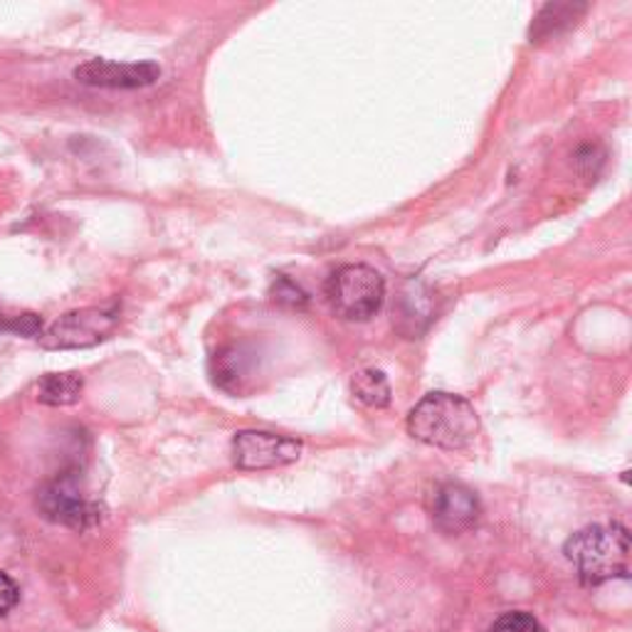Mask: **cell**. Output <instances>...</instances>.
<instances>
[{
    "label": "cell",
    "instance_id": "cell-3",
    "mask_svg": "<svg viewBox=\"0 0 632 632\" xmlns=\"http://www.w3.org/2000/svg\"><path fill=\"white\" fill-rule=\"evenodd\" d=\"M331 312L343 321H369L385 302V280L371 264H343L324 286Z\"/></svg>",
    "mask_w": 632,
    "mask_h": 632
},
{
    "label": "cell",
    "instance_id": "cell-1",
    "mask_svg": "<svg viewBox=\"0 0 632 632\" xmlns=\"http://www.w3.org/2000/svg\"><path fill=\"white\" fill-rule=\"evenodd\" d=\"M408 432L422 444L454 452L477 440L479 418L467 398L435 391L408 413Z\"/></svg>",
    "mask_w": 632,
    "mask_h": 632
},
{
    "label": "cell",
    "instance_id": "cell-17",
    "mask_svg": "<svg viewBox=\"0 0 632 632\" xmlns=\"http://www.w3.org/2000/svg\"><path fill=\"white\" fill-rule=\"evenodd\" d=\"M20 590L15 586V580L8 576V573H0V618H5L10 610L18 606Z\"/></svg>",
    "mask_w": 632,
    "mask_h": 632
},
{
    "label": "cell",
    "instance_id": "cell-15",
    "mask_svg": "<svg viewBox=\"0 0 632 632\" xmlns=\"http://www.w3.org/2000/svg\"><path fill=\"white\" fill-rule=\"evenodd\" d=\"M270 294L276 304L284 306H306V302H309V296H306L302 286L294 284L292 280H286V276H276Z\"/></svg>",
    "mask_w": 632,
    "mask_h": 632
},
{
    "label": "cell",
    "instance_id": "cell-6",
    "mask_svg": "<svg viewBox=\"0 0 632 632\" xmlns=\"http://www.w3.org/2000/svg\"><path fill=\"white\" fill-rule=\"evenodd\" d=\"M302 450V440L262 430H240L230 442L235 467L247 472L284 467V464L300 460Z\"/></svg>",
    "mask_w": 632,
    "mask_h": 632
},
{
    "label": "cell",
    "instance_id": "cell-10",
    "mask_svg": "<svg viewBox=\"0 0 632 632\" xmlns=\"http://www.w3.org/2000/svg\"><path fill=\"white\" fill-rule=\"evenodd\" d=\"M213 373L221 388L230 393H245L247 381L252 379V353H247L242 346H230V349L215 353Z\"/></svg>",
    "mask_w": 632,
    "mask_h": 632
},
{
    "label": "cell",
    "instance_id": "cell-5",
    "mask_svg": "<svg viewBox=\"0 0 632 632\" xmlns=\"http://www.w3.org/2000/svg\"><path fill=\"white\" fill-rule=\"evenodd\" d=\"M37 507L45 519L79 531L97 527L104 517L102 504L87 499L79 489L75 472L57 474L53 482H47L37 494Z\"/></svg>",
    "mask_w": 632,
    "mask_h": 632
},
{
    "label": "cell",
    "instance_id": "cell-2",
    "mask_svg": "<svg viewBox=\"0 0 632 632\" xmlns=\"http://www.w3.org/2000/svg\"><path fill=\"white\" fill-rule=\"evenodd\" d=\"M563 553L588 586L630 576V533L622 523H596L573 533Z\"/></svg>",
    "mask_w": 632,
    "mask_h": 632
},
{
    "label": "cell",
    "instance_id": "cell-9",
    "mask_svg": "<svg viewBox=\"0 0 632 632\" xmlns=\"http://www.w3.org/2000/svg\"><path fill=\"white\" fill-rule=\"evenodd\" d=\"M393 319L395 329L400 334L408 336V339H418L432 321V294L428 286H422L420 282L405 284Z\"/></svg>",
    "mask_w": 632,
    "mask_h": 632
},
{
    "label": "cell",
    "instance_id": "cell-14",
    "mask_svg": "<svg viewBox=\"0 0 632 632\" xmlns=\"http://www.w3.org/2000/svg\"><path fill=\"white\" fill-rule=\"evenodd\" d=\"M489 632H546L541 622L531 616V612H504L501 618L494 620Z\"/></svg>",
    "mask_w": 632,
    "mask_h": 632
},
{
    "label": "cell",
    "instance_id": "cell-13",
    "mask_svg": "<svg viewBox=\"0 0 632 632\" xmlns=\"http://www.w3.org/2000/svg\"><path fill=\"white\" fill-rule=\"evenodd\" d=\"M351 391L369 408H385L391 403V385L381 371L365 369L353 375Z\"/></svg>",
    "mask_w": 632,
    "mask_h": 632
},
{
    "label": "cell",
    "instance_id": "cell-7",
    "mask_svg": "<svg viewBox=\"0 0 632 632\" xmlns=\"http://www.w3.org/2000/svg\"><path fill=\"white\" fill-rule=\"evenodd\" d=\"M432 523L448 537H458L477 527L482 517V501L477 492L460 482H444L430 497Z\"/></svg>",
    "mask_w": 632,
    "mask_h": 632
},
{
    "label": "cell",
    "instance_id": "cell-4",
    "mask_svg": "<svg viewBox=\"0 0 632 632\" xmlns=\"http://www.w3.org/2000/svg\"><path fill=\"white\" fill-rule=\"evenodd\" d=\"M119 324V306H84L59 316L40 334V346L49 351L89 349L102 343Z\"/></svg>",
    "mask_w": 632,
    "mask_h": 632
},
{
    "label": "cell",
    "instance_id": "cell-11",
    "mask_svg": "<svg viewBox=\"0 0 632 632\" xmlns=\"http://www.w3.org/2000/svg\"><path fill=\"white\" fill-rule=\"evenodd\" d=\"M588 5L583 3H549L541 8V13L531 23L529 37L531 43H543V40L558 37L566 33L571 25L578 23V18L586 13Z\"/></svg>",
    "mask_w": 632,
    "mask_h": 632
},
{
    "label": "cell",
    "instance_id": "cell-16",
    "mask_svg": "<svg viewBox=\"0 0 632 632\" xmlns=\"http://www.w3.org/2000/svg\"><path fill=\"white\" fill-rule=\"evenodd\" d=\"M0 331H13L20 336H37L43 334V319L37 314H20V316H10V319H3L0 316Z\"/></svg>",
    "mask_w": 632,
    "mask_h": 632
},
{
    "label": "cell",
    "instance_id": "cell-12",
    "mask_svg": "<svg viewBox=\"0 0 632 632\" xmlns=\"http://www.w3.org/2000/svg\"><path fill=\"white\" fill-rule=\"evenodd\" d=\"M84 381L79 373H47L37 385V400L53 408H65L75 405L82 395Z\"/></svg>",
    "mask_w": 632,
    "mask_h": 632
},
{
    "label": "cell",
    "instance_id": "cell-8",
    "mask_svg": "<svg viewBox=\"0 0 632 632\" xmlns=\"http://www.w3.org/2000/svg\"><path fill=\"white\" fill-rule=\"evenodd\" d=\"M161 77L156 63H112V59H89L75 69V79L87 87L104 89H138L154 84Z\"/></svg>",
    "mask_w": 632,
    "mask_h": 632
}]
</instances>
